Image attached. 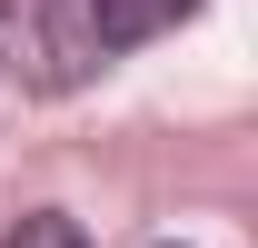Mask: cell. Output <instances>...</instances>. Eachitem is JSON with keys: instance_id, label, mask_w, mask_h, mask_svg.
<instances>
[{"instance_id": "obj_1", "label": "cell", "mask_w": 258, "mask_h": 248, "mask_svg": "<svg viewBox=\"0 0 258 248\" xmlns=\"http://www.w3.org/2000/svg\"><path fill=\"white\" fill-rule=\"evenodd\" d=\"M0 60H10V80H20V90L70 99L80 80H99V70H109V50H99L90 0H0Z\"/></svg>"}, {"instance_id": "obj_2", "label": "cell", "mask_w": 258, "mask_h": 248, "mask_svg": "<svg viewBox=\"0 0 258 248\" xmlns=\"http://www.w3.org/2000/svg\"><path fill=\"white\" fill-rule=\"evenodd\" d=\"M90 20H99V50H139V40L199 20V0H90Z\"/></svg>"}, {"instance_id": "obj_3", "label": "cell", "mask_w": 258, "mask_h": 248, "mask_svg": "<svg viewBox=\"0 0 258 248\" xmlns=\"http://www.w3.org/2000/svg\"><path fill=\"white\" fill-rule=\"evenodd\" d=\"M0 248H90V228H80L70 209H30V218H10Z\"/></svg>"}]
</instances>
